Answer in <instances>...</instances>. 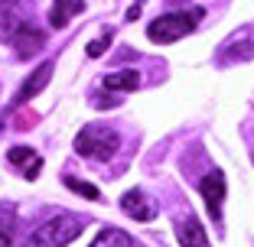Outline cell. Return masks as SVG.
<instances>
[{
  "mask_svg": "<svg viewBox=\"0 0 254 247\" xmlns=\"http://www.w3.org/2000/svg\"><path fill=\"white\" fill-rule=\"evenodd\" d=\"M65 186H68V192L82 195V198H88V202H98V198H101V189H98V186H91V182H85V179L65 176Z\"/></svg>",
  "mask_w": 254,
  "mask_h": 247,
  "instance_id": "14",
  "label": "cell"
},
{
  "mask_svg": "<svg viewBox=\"0 0 254 247\" xmlns=\"http://www.w3.org/2000/svg\"><path fill=\"white\" fill-rule=\"evenodd\" d=\"M108 46H111V33H105V36H98L95 43H88V49H85V52H88L91 59H101V55L108 52Z\"/></svg>",
  "mask_w": 254,
  "mask_h": 247,
  "instance_id": "16",
  "label": "cell"
},
{
  "mask_svg": "<svg viewBox=\"0 0 254 247\" xmlns=\"http://www.w3.org/2000/svg\"><path fill=\"white\" fill-rule=\"evenodd\" d=\"M78 231H82V218L78 215H56L49 221H43L33 234H26L23 247H65L78 238Z\"/></svg>",
  "mask_w": 254,
  "mask_h": 247,
  "instance_id": "2",
  "label": "cell"
},
{
  "mask_svg": "<svg viewBox=\"0 0 254 247\" xmlns=\"http://www.w3.org/2000/svg\"><path fill=\"white\" fill-rule=\"evenodd\" d=\"M10 46H13L16 55H23V59H26V55H36L46 46V30H39V26H33V23H23L20 30L13 33Z\"/></svg>",
  "mask_w": 254,
  "mask_h": 247,
  "instance_id": "7",
  "label": "cell"
},
{
  "mask_svg": "<svg viewBox=\"0 0 254 247\" xmlns=\"http://www.w3.org/2000/svg\"><path fill=\"white\" fill-rule=\"evenodd\" d=\"M13 225H16L13 208H0V247L13 244Z\"/></svg>",
  "mask_w": 254,
  "mask_h": 247,
  "instance_id": "15",
  "label": "cell"
},
{
  "mask_svg": "<svg viewBox=\"0 0 254 247\" xmlns=\"http://www.w3.org/2000/svg\"><path fill=\"white\" fill-rule=\"evenodd\" d=\"M23 23H30L26 0H0V43H10Z\"/></svg>",
  "mask_w": 254,
  "mask_h": 247,
  "instance_id": "4",
  "label": "cell"
},
{
  "mask_svg": "<svg viewBox=\"0 0 254 247\" xmlns=\"http://www.w3.org/2000/svg\"><path fill=\"white\" fill-rule=\"evenodd\" d=\"M176 241L180 247H209V238H205V228L195 215H186L176 228Z\"/></svg>",
  "mask_w": 254,
  "mask_h": 247,
  "instance_id": "9",
  "label": "cell"
},
{
  "mask_svg": "<svg viewBox=\"0 0 254 247\" xmlns=\"http://www.w3.org/2000/svg\"><path fill=\"white\" fill-rule=\"evenodd\" d=\"M205 16L202 7H192V10H176V13H163L147 26V39L150 43H176V39L189 36V33L199 26V20Z\"/></svg>",
  "mask_w": 254,
  "mask_h": 247,
  "instance_id": "1",
  "label": "cell"
},
{
  "mask_svg": "<svg viewBox=\"0 0 254 247\" xmlns=\"http://www.w3.org/2000/svg\"><path fill=\"white\" fill-rule=\"evenodd\" d=\"M137 16H140V3H134V7L127 10V20H137Z\"/></svg>",
  "mask_w": 254,
  "mask_h": 247,
  "instance_id": "17",
  "label": "cell"
},
{
  "mask_svg": "<svg viewBox=\"0 0 254 247\" xmlns=\"http://www.w3.org/2000/svg\"><path fill=\"white\" fill-rule=\"evenodd\" d=\"M82 10H85L82 0H53V7H49V26L53 30H65L68 20L75 13H82Z\"/></svg>",
  "mask_w": 254,
  "mask_h": 247,
  "instance_id": "11",
  "label": "cell"
},
{
  "mask_svg": "<svg viewBox=\"0 0 254 247\" xmlns=\"http://www.w3.org/2000/svg\"><path fill=\"white\" fill-rule=\"evenodd\" d=\"M118 147H121V137L108 127H95V124L82 127L78 137H75V150L85 159H111L118 153Z\"/></svg>",
  "mask_w": 254,
  "mask_h": 247,
  "instance_id": "3",
  "label": "cell"
},
{
  "mask_svg": "<svg viewBox=\"0 0 254 247\" xmlns=\"http://www.w3.org/2000/svg\"><path fill=\"white\" fill-rule=\"evenodd\" d=\"M7 159L13 166H20V169L26 172V179H30V182L36 179L39 169H43V159H39L36 150H30V147H10V150H7Z\"/></svg>",
  "mask_w": 254,
  "mask_h": 247,
  "instance_id": "10",
  "label": "cell"
},
{
  "mask_svg": "<svg viewBox=\"0 0 254 247\" xmlns=\"http://www.w3.org/2000/svg\"><path fill=\"white\" fill-rule=\"evenodd\" d=\"M199 192H202V198H205V205H209L212 218L218 221V215H222V198H225V192H228V182H225V172H222V169L209 172V176H205V179L199 182Z\"/></svg>",
  "mask_w": 254,
  "mask_h": 247,
  "instance_id": "6",
  "label": "cell"
},
{
  "mask_svg": "<svg viewBox=\"0 0 254 247\" xmlns=\"http://www.w3.org/2000/svg\"><path fill=\"white\" fill-rule=\"evenodd\" d=\"M121 208L134 218V221H153L157 218V205L143 195V189H130V192L121 195Z\"/></svg>",
  "mask_w": 254,
  "mask_h": 247,
  "instance_id": "8",
  "label": "cell"
},
{
  "mask_svg": "<svg viewBox=\"0 0 254 247\" xmlns=\"http://www.w3.org/2000/svg\"><path fill=\"white\" fill-rule=\"evenodd\" d=\"M140 88V72L137 68H121L105 75V91H137Z\"/></svg>",
  "mask_w": 254,
  "mask_h": 247,
  "instance_id": "12",
  "label": "cell"
},
{
  "mask_svg": "<svg viewBox=\"0 0 254 247\" xmlns=\"http://www.w3.org/2000/svg\"><path fill=\"white\" fill-rule=\"evenodd\" d=\"M53 72H56V62H43V65H36L30 72V78L23 82V88L16 91V98H13V107H23L26 101H33V98L39 95V91L49 85V78H53Z\"/></svg>",
  "mask_w": 254,
  "mask_h": 247,
  "instance_id": "5",
  "label": "cell"
},
{
  "mask_svg": "<svg viewBox=\"0 0 254 247\" xmlns=\"http://www.w3.org/2000/svg\"><path fill=\"white\" fill-rule=\"evenodd\" d=\"M88 247H130V234H124L121 228H101Z\"/></svg>",
  "mask_w": 254,
  "mask_h": 247,
  "instance_id": "13",
  "label": "cell"
}]
</instances>
